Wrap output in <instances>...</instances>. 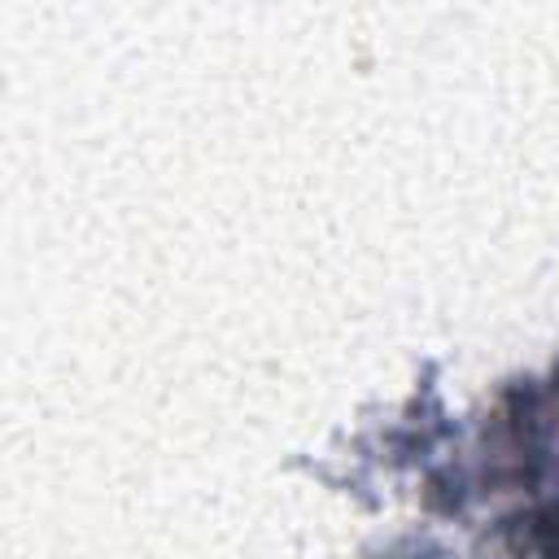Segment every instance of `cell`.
Returning a JSON list of instances; mask_svg holds the SVG:
<instances>
[{
	"label": "cell",
	"instance_id": "cell-1",
	"mask_svg": "<svg viewBox=\"0 0 559 559\" xmlns=\"http://www.w3.org/2000/svg\"><path fill=\"white\" fill-rule=\"evenodd\" d=\"M502 537L511 555H537V559H559V498L537 502L502 524Z\"/></svg>",
	"mask_w": 559,
	"mask_h": 559
}]
</instances>
